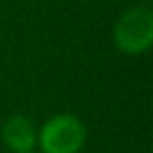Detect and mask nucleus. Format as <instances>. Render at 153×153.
Listing matches in <instances>:
<instances>
[{"mask_svg":"<svg viewBox=\"0 0 153 153\" xmlns=\"http://www.w3.org/2000/svg\"><path fill=\"white\" fill-rule=\"evenodd\" d=\"M110 38L115 50L126 56L146 54L153 45V11L144 5L124 9L115 20Z\"/></svg>","mask_w":153,"mask_h":153,"instance_id":"obj_1","label":"nucleus"},{"mask_svg":"<svg viewBox=\"0 0 153 153\" xmlns=\"http://www.w3.org/2000/svg\"><path fill=\"white\" fill-rule=\"evenodd\" d=\"M86 144V124L72 113H56L38 128L41 153H79Z\"/></svg>","mask_w":153,"mask_h":153,"instance_id":"obj_2","label":"nucleus"},{"mask_svg":"<svg viewBox=\"0 0 153 153\" xmlns=\"http://www.w3.org/2000/svg\"><path fill=\"white\" fill-rule=\"evenodd\" d=\"M29 153H34V151H29Z\"/></svg>","mask_w":153,"mask_h":153,"instance_id":"obj_4","label":"nucleus"},{"mask_svg":"<svg viewBox=\"0 0 153 153\" xmlns=\"http://www.w3.org/2000/svg\"><path fill=\"white\" fill-rule=\"evenodd\" d=\"M2 144L14 153H29L36 149V137L38 128L34 126V122L25 115H14L2 124Z\"/></svg>","mask_w":153,"mask_h":153,"instance_id":"obj_3","label":"nucleus"}]
</instances>
